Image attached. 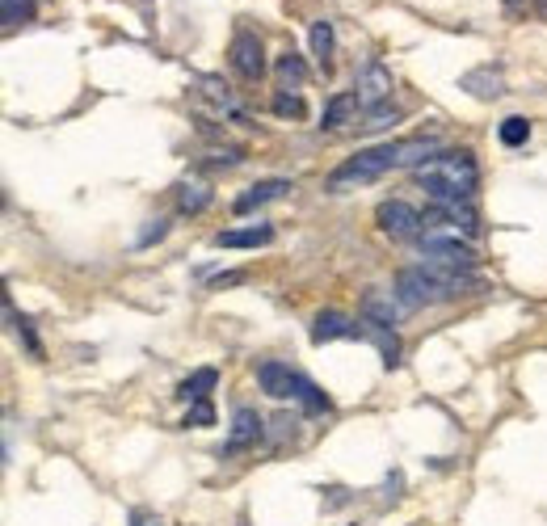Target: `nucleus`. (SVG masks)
Here are the masks:
<instances>
[{
	"instance_id": "11",
	"label": "nucleus",
	"mask_w": 547,
	"mask_h": 526,
	"mask_svg": "<svg viewBox=\"0 0 547 526\" xmlns=\"http://www.w3.org/2000/svg\"><path fill=\"white\" fill-rule=\"evenodd\" d=\"M354 89H358V101H362V106H367V110H379L383 101L392 97V72L383 68V64H367Z\"/></svg>"
},
{
	"instance_id": "13",
	"label": "nucleus",
	"mask_w": 547,
	"mask_h": 526,
	"mask_svg": "<svg viewBox=\"0 0 547 526\" xmlns=\"http://www.w3.org/2000/svg\"><path fill=\"white\" fill-rule=\"evenodd\" d=\"M274 240V228L270 224H253V228H228L215 236L219 249H257V245H270Z\"/></svg>"
},
{
	"instance_id": "21",
	"label": "nucleus",
	"mask_w": 547,
	"mask_h": 526,
	"mask_svg": "<svg viewBox=\"0 0 547 526\" xmlns=\"http://www.w3.org/2000/svg\"><path fill=\"white\" fill-rule=\"evenodd\" d=\"M312 55L320 59V64H329V55H333V26L329 22L312 26Z\"/></svg>"
},
{
	"instance_id": "29",
	"label": "nucleus",
	"mask_w": 547,
	"mask_h": 526,
	"mask_svg": "<svg viewBox=\"0 0 547 526\" xmlns=\"http://www.w3.org/2000/svg\"><path fill=\"white\" fill-rule=\"evenodd\" d=\"M539 9H543V13H547V0H539Z\"/></svg>"
},
{
	"instance_id": "26",
	"label": "nucleus",
	"mask_w": 547,
	"mask_h": 526,
	"mask_svg": "<svg viewBox=\"0 0 547 526\" xmlns=\"http://www.w3.org/2000/svg\"><path fill=\"white\" fill-rule=\"evenodd\" d=\"M165 236V219H156V228H148L144 236H139V245H152V240H160Z\"/></svg>"
},
{
	"instance_id": "9",
	"label": "nucleus",
	"mask_w": 547,
	"mask_h": 526,
	"mask_svg": "<svg viewBox=\"0 0 547 526\" xmlns=\"http://www.w3.org/2000/svg\"><path fill=\"white\" fill-rule=\"evenodd\" d=\"M341 337H367V325H358V320H350L346 312H316L312 320V341L316 346H324V341H341Z\"/></svg>"
},
{
	"instance_id": "16",
	"label": "nucleus",
	"mask_w": 547,
	"mask_h": 526,
	"mask_svg": "<svg viewBox=\"0 0 547 526\" xmlns=\"http://www.w3.org/2000/svg\"><path fill=\"white\" fill-rule=\"evenodd\" d=\"M463 89H468L472 97H480V101H493V97L505 93V80H501V72H493V68H476V72L463 76Z\"/></svg>"
},
{
	"instance_id": "10",
	"label": "nucleus",
	"mask_w": 547,
	"mask_h": 526,
	"mask_svg": "<svg viewBox=\"0 0 547 526\" xmlns=\"http://www.w3.org/2000/svg\"><path fill=\"white\" fill-rule=\"evenodd\" d=\"M421 257H425V266L455 270V274H472V266H476V253L463 245V240H451V245H430V249H421Z\"/></svg>"
},
{
	"instance_id": "2",
	"label": "nucleus",
	"mask_w": 547,
	"mask_h": 526,
	"mask_svg": "<svg viewBox=\"0 0 547 526\" xmlns=\"http://www.w3.org/2000/svg\"><path fill=\"white\" fill-rule=\"evenodd\" d=\"M480 282L472 274H455V270H434V266H409L396 274V299L404 308H430V303H447V299H459L468 295Z\"/></svg>"
},
{
	"instance_id": "27",
	"label": "nucleus",
	"mask_w": 547,
	"mask_h": 526,
	"mask_svg": "<svg viewBox=\"0 0 547 526\" xmlns=\"http://www.w3.org/2000/svg\"><path fill=\"white\" fill-rule=\"evenodd\" d=\"M131 526H165V522H160V518H152V514H144V518H135Z\"/></svg>"
},
{
	"instance_id": "19",
	"label": "nucleus",
	"mask_w": 547,
	"mask_h": 526,
	"mask_svg": "<svg viewBox=\"0 0 547 526\" xmlns=\"http://www.w3.org/2000/svg\"><path fill=\"white\" fill-rule=\"evenodd\" d=\"M278 80H282V89H287V85H303V80H308V64H303L295 51L278 55Z\"/></svg>"
},
{
	"instance_id": "20",
	"label": "nucleus",
	"mask_w": 547,
	"mask_h": 526,
	"mask_svg": "<svg viewBox=\"0 0 547 526\" xmlns=\"http://www.w3.org/2000/svg\"><path fill=\"white\" fill-rule=\"evenodd\" d=\"M497 135H501V144H505V148H518V144H526V139H531V123L514 114V118H505Z\"/></svg>"
},
{
	"instance_id": "22",
	"label": "nucleus",
	"mask_w": 547,
	"mask_h": 526,
	"mask_svg": "<svg viewBox=\"0 0 547 526\" xmlns=\"http://www.w3.org/2000/svg\"><path fill=\"white\" fill-rule=\"evenodd\" d=\"M26 13H30V0H0V17H5V26H17Z\"/></svg>"
},
{
	"instance_id": "3",
	"label": "nucleus",
	"mask_w": 547,
	"mask_h": 526,
	"mask_svg": "<svg viewBox=\"0 0 547 526\" xmlns=\"http://www.w3.org/2000/svg\"><path fill=\"white\" fill-rule=\"evenodd\" d=\"M257 383H261V392H266V396H274V400H299L308 413L329 409V400H324V392H316V383L303 379L299 371H291L287 362H278V358L261 362V367H257Z\"/></svg>"
},
{
	"instance_id": "15",
	"label": "nucleus",
	"mask_w": 547,
	"mask_h": 526,
	"mask_svg": "<svg viewBox=\"0 0 547 526\" xmlns=\"http://www.w3.org/2000/svg\"><path fill=\"white\" fill-rule=\"evenodd\" d=\"M358 106H362V101H358V93H337V97L329 101V106H324V114H320V127H324V131H337V127H346L350 118L358 114Z\"/></svg>"
},
{
	"instance_id": "28",
	"label": "nucleus",
	"mask_w": 547,
	"mask_h": 526,
	"mask_svg": "<svg viewBox=\"0 0 547 526\" xmlns=\"http://www.w3.org/2000/svg\"><path fill=\"white\" fill-rule=\"evenodd\" d=\"M505 5H510V9H518V0H505Z\"/></svg>"
},
{
	"instance_id": "18",
	"label": "nucleus",
	"mask_w": 547,
	"mask_h": 526,
	"mask_svg": "<svg viewBox=\"0 0 547 526\" xmlns=\"http://www.w3.org/2000/svg\"><path fill=\"white\" fill-rule=\"evenodd\" d=\"M215 383H219V371H215V367H202V371H194L186 383H181L177 396H181V400H190V404H198V400H207V396H211Z\"/></svg>"
},
{
	"instance_id": "23",
	"label": "nucleus",
	"mask_w": 547,
	"mask_h": 526,
	"mask_svg": "<svg viewBox=\"0 0 547 526\" xmlns=\"http://www.w3.org/2000/svg\"><path fill=\"white\" fill-rule=\"evenodd\" d=\"M211 421H215L211 400H198V404H190V413H186V426H211Z\"/></svg>"
},
{
	"instance_id": "6",
	"label": "nucleus",
	"mask_w": 547,
	"mask_h": 526,
	"mask_svg": "<svg viewBox=\"0 0 547 526\" xmlns=\"http://www.w3.org/2000/svg\"><path fill=\"white\" fill-rule=\"evenodd\" d=\"M375 219H379V228L388 232L392 240L421 236V211H417V207H409V202H404V198H388V202H379Z\"/></svg>"
},
{
	"instance_id": "4",
	"label": "nucleus",
	"mask_w": 547,
	"mask_h": 526,
	"mask_svg": "<svg viewBox=\"0 0 547 526\" xmlns=\"http://www.w3.org/2000/svg\"><path fill=\"white\" fill-rule=\"evenodd\" d=\"M388 169H400V144H375V148H362L350 160L329 173V190H354V186H367V181H379Z\"/></svg>"
},
{
	"instance_id": "14",
	"label": "nucleus",
	"mask_w": 547,
	"mask_h": 526,
	"mask_svg": "<svg viewBox=\"0 0 547 526\" xmlns=\"http://www.w3.org/2000/svg\"><path fill=\"white\" fill-rule=\"evenodd\" d=\"M261 438V417L253 409H236L232 417V438H228V451H245Z\"/></svg>"
},
{
	"instance_id": "5",
	"label": "nucleus",
	"mask_w": 547,
	"mask_h": 526,
	"mask_svg": "<svg viewBox=\"0 0 547 526\" xmlns=\"http://www.w3.org/2000/svg\"><path fill=\"white\" fill-rule=\"evenodd\" d=\"M468 236H476V211L468 202H434L421 215L417 245L430 249V245H451V240H468Z\"/></svg>"
},
{
	"instance_id": "24",
	"label": "nucleus",
	"mask_w": 547,
	"mask_h": 526,
	"mask_svg": "<svg viewBox=\"0 0 547 526\" xmlns=\"http://www.w3.org/2000/svg\"><path fill=\"white\" fill-rule=\"evenodd\" d=\"M274 114H282V118H303V101L291 97V93H278V97H274Z\"/></svg>"
},
{
	"instance_id": "7",
	"label": "nucleus",
	"mask_w": 547,
	"mask_h": 526,
	"mask_svg": "<svg viewBox=\"0 0 547 526\" xmlns=\"http://www.w3.org/2000/svg\"><path fill=\"white\" fill-rule=\"evenodd\" d=\"M358 312H362V320H367V325L396 329V325H400V316L409 312V308H404V303L396 299V291H379V287H371L367 295H362Z\"/></svg>"
},
{
	"instance_id": "12",
	"label": "nucleus",
	"mask_w": 547,
	"mask_h": 526,
	"mask_svg": "<svg viewBox=\"0 0 547 526\" xmlns=\"http://www.w3.org/2000/svg\"><path fill=\"white\" fill-rule=\"evenodd\" d=\"M287 190H291V181H287V177H270V181H257V186H249L245 194H240V198L232 202V211H236V215H249V211H257V207H266V202L282 198Z\"/></svg>"
},
{
	"instance_id": "8",
	"label": "nucleus",
	"mask_w": 547,
	"mask_h": 526,
	"mask_svg": "<svg viewBox=\"0 0 547 526\" xmlns=\"http://www.w3.org/2000/svg\"><path fill=\"white\" fill-rule=\"evenodd\" d=\"M232 68L245 76V80H261L266 76V47H261V38L257 34H249V30H240L236 38H232Z\"/></svg>"
},
{
	"instance_id": "1",
	"label": "nucleus",
	"mask_w": 547,
	"mask_h": 526,
	"mask_svg": "<svg viewBox=\"0 0 547 526\" xmlns=\"http://www.w3.org/2000/svg\"><path fill=\"white\" fill-rule=\"evenodd\" d=\"M413 181L434 202H472L480 186V169L468 148H447V152H434L425 165H417Z\"/></svg>"
},
{
	"instance_id": "25",
	"label": "nucleus",
	"mask_w": 547,
	"mask_h": 526,
	"mask_svg": "<svg viewBox=\"0 0 547 526\" xmlns=\"http://www.w3.org/2000/svg\"><path fill=\"white\" fill-rule=\"evenodd\" d=\"M396 114H400V110H392V106H379V110H371V114H367V123H362V127H367V131H379V127L396 123Z\"/></svg>"
},
{
	"instance_id": "17",
	"label": "nucleus",
	"mask_w": 547,
	"mask_h": 526,
	"mask_svg": "<svg viewBox=\"0 0 547 526\" xmlns=\"http://www.w3.org/2000/svg\"><path fill=\"white\" fill-rule=\"evenodd\" d=\"M211 207V190L202 186V181H181L177 186V211L181 215H198Z\"/></svg>"
}]
</instances>
